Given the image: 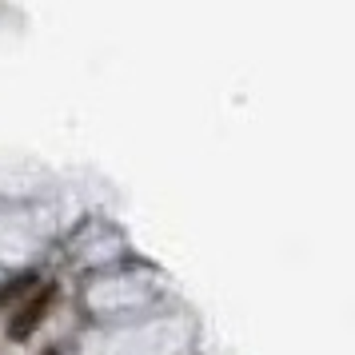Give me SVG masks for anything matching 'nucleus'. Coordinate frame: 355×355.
Instances as JSON below:
<instances>
[{
	"mask_svg": "<svg viewBox=\"0 0 355 355\" xmlns=\"http://www.w3.org/2000/svg\"><path fill=\"white\" fill-rule=\"evenodd\" d=\"M49 300H52V288H44V291H40V295L33 300V304L20 307L17 320H8V336H12V339H24V336H28L36 323L44 320V311H49Z\"/></svg>",
	"mask_w": 355,
	"mask_h": 355,
	"instance_id": "obj_1",
	"label": "nucleus"
},
{
	"mask_svg": "<svg viewBox=\"0 0 355 355\" xmlns=\"http://www.w3.org/2000/svg\"><path fill=\"white\" fill-rule=\"evenodd\" d=\"M44 355H56V352H44Z\"/></svg>",
	"mask_w": 355,
	"mask_h": 355,
	"instance_id": "obj_2",
	"label": "nucleus"
}]
</instances>
